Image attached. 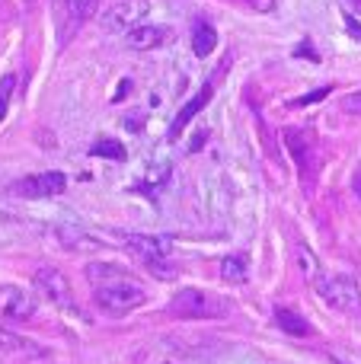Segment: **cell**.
<instances>
[{"mask_svg":"<svg viewBox=\"0 0 361 364\" xmlns=\"http://www.w3.org/2000/svg\"><path fill=\"white\" fill-rule=\"evenodd\" d=\"M333 364H345V361H339V358H336V361H333Z\"/></svg>","mask_w":361,"mask_h":364,"instance_id":"28","label":"cell"},{"mask_svg":"<svg viewBox=\"0 0 361 364\" xmlns=\"http://www.w3.org/2000/svg\"><path fill=\"white\" fill-rule=\"evenodd\" d=\"M147 269H151L157 278H176L179 275V265H166V259H147Z\"/></svg>","mask_w":361,"mask_h":364,"instance_id":"20","label":"cell"},{"mask_svg":"<svg viewBox=\"0 0 361 364\" xmlns=\"http://www.w3.org/2000/svg\"><path fill=\"white\" fill-rule=\"evenodd\" d=\"M275 323H279L281 333H288V336H307L311 333V323H307L301 314L288 310V307H275Z\"/></svg>","mask_w":361,"mask_h":364,"instance_id":"14","label":"cell"},{"mask_svg":"<svg viewBox=\"0 0 361 364\" xmlns=\"http://www.w3.org/2000/svg\"><path fill=\"white\" fill-rule=\"evenodd\" d=\"M68 188V176L64 173H36V176H26L19 182H13V195L19 198H51V195H61Z\"/></svg>","mask_w":361,"mask_h":364,"instance_id":"5","label":"cell"},{"mask_svg":"<svg viewBox=\"0 0 361 364\" xmlns=\"http://www.w3.org/2000/svg\"><path fill=\"white\" fill-rule=\"evenodd\" d=\"M90 154H93V157H102V160H125V147H122L115 138L96 141V144L90 147Z\"/></svg>","mask_w":361,"mask_h":364,"instance_id":"17","label":"cell"},{"mask_svg":"<svg viewBox=\"0 0 361 364\" xmlns=\"http://www.w3.org/2000/svg\"><path fill=\"white\" fill-rule=\"evenodd\" d=\"M0 316H6V320H32L36 316V297L29 291L16 288V284H4L0 288Z\"/></svg>","mask_w":361,"mask_h":364,"instance_id":"7","label":"cell"},{"mask_svg":"<svg viewBox=\"0 0 361 364\" xmlns=\"http://www.w3.org/2000/svg\"><path fill=\"white\" fill-rule=\"evenodd\" d=\"M343 109H345V112H352V115L361 112V90H358V93H349V96H345V100H343Z\"/></svg>","mask_w":361,"mask_h":364,"instance_id":"23","label":"cell"},{"mask_svg":"<svg viewBox=\"0 0 361 364\" xmlns=\"http://www.w3.org/2000/svg\"><path fill=\"white\" fill-rule=\"evenodd\" d=\"M298 269L304 272V275H317V259H313V252H307L304 246H298Z\"/></svg>","mask_w":361,"mask_h":364,"instance_id":"22","label":"cell"},{"mask_svg":"<svg viewBox=\"0 0 361 364\" xmlns=\"http://www.w3.org/2000/svg\"><path fill=\"white\" fill-rule=\"evenodd\" d=\"M151 13L147 0H119L115 6H109L102 13V29L106 32H131L141 19Z\"/></svg>","mask_w":361,"mask_h":364,"instance_id":"4","label":"cell"},{"mask_svg":"<svg viewBox=\"0 0 361 364\" xmlns=\"http://www.w3.org/2000/svg\"><path fill=\"white\" fill-rule=\"evenodd\" d=\"M170 314L183 320H205V316H224V304L198 288H183L170 301Z\"/></svg>","mask_w":361,"mask_h":364,"instance_id":"3","label":"cell"},{"mask_svg":"<svg viewBox=\"0 0 361 364\" xmlns=\"http://www.w3.org/2000/svg\"><path fill=\"white\" fill-rule=\"evenodd\" d=\"M64 6H68L74 23H87L99 13V0H64Z\"/></svg>","mask_w":361,"mask_h":364,"instance_id":"16","label":"cell"},{"mask_svg":"<svg viewBox=\"0 0 361 364\" xmlns=\"http://www.w3.org/2000/svg\"><path fill=\"white\" fill-rule=\"evenodd\" d=\"M247 272H249V262L243 252H234V256H224L221 259V278L224 282H234V284H243L247 282Z\"/></svg>","mask_w":361,"mask_h":364,"instance_id":"15","label":"cell"},{"mask_svg":"<svg viewBox=\"0 0 361 364\" xmlns=\"http://www.w3.org/2000/svg\"><path fill=\"white\" fill-rule=\"evenodd\" d=\"M0 352H6V355H26V358H38V355H42V348L32 346V342L23 339V336H16V333H10V329L0 326Z\"/></svg>","mask_w":361,"mask_h":364,"instance_id":"12","label":"cell"},{"mask_svg":"<svg viewBox=\"0 0 361 364\" xmlns=\"http://www.w3.org/2000/svg\"><path fill=\"white\" fill-rule=\"evenodd\" d=\"M128 246H131L144 262L147 259H166L173 252L170 237H151V233H134V237H128Z\"/></svg>","mask_w":361,"mask_h":364,"instance_id":"10","label":"cell"},{"mask_svg":"<svg viewBox=\"0 0 361 364\" xmlns=\"http://www.w3.org/2000/svg\"><path fill=\"white\" fill-rule=\"evenodd\" d=\"M343 19H345V29H349V36H352V38H358V42H361V26L355 23V16H349V13H345Z\"/></svg>","mask_w":361,"mask_h":364,"instance_id":"25","label":"cell"},{"mask_svg":"<svg viewBox=\"0 0 361 364\" xmlns=\"http://www.w3.org/2000/svg\"><path fill=\"white\" fill-rule=\"evenodd\" d=\"M13 90H16V74H6L4 80H0V122L6 119V109H10Z\"/></svg>","mask_w":361,"mask_h":364,"instance_id":"19","label":"cell"},{"mask_svg":"<svg viewBox=\"0 0 361 364\" xmlns=\"http://www.w3.org/2000/svg\"><path fill=\"white\" fill-rule=\"evenodd\" d=\"M36 288L42 297H48L51 304H58V307H70V301H74V291H70V282L68 275H64L61 269H38L36 272Z\"/></svg>","mask_w":361,"mask_h":364,"instance_id":"6","label":"cell"},{"mask_svg":"<svg viewBox=\"0 0 361 364\" xmlns=\"http://www.w3.org/2000/svg\"><path fill=\"white\" fill-rule=\"evenodd\" d=\"M326 96H330V87H320V90H313V93H307V96H298V100H291V106H294V109H304V106H313V102L326 100Z\"/></svg>","mask_w":361,"mask_h":364,"instance_id":"21","label":"cell"},{"mask_svg":"<svg viewBox=\"0 0 361 364\" xmlns=\"http://www.w3.org/2000/svg\"><path fill=\"white\" fill-rule=\"evenodd\" d=\"M294 55H298V58H311V61H320V58H317V51H313V45H311V42H301L298 48H294Z\"/></svg>","mask_w":361,"mask_h":364,"instance_id":"24","label":"cell"},{"mask_svg":"<svg viewBox=\"0 0 361 364\" xmlns=\"http://www.w3.org/2000/svg\"><path fill=\"white\" fill-rule=\"evenodd\" d=\"M211 96H215V83H208V87H205L202 93H198V96H192V100L185 102L183 109H179V115H176V119H173V128H170V141H176L179 134L185 132V125H189V122L195 119V115L202 112L205 106H208V102H211Z\"/></svg>","mask_w":361,"mask_h":364,"instance_id":"11","label":"cell"},{"mask_svg":"<svg viewBox=\"0 0 361 364\" xmlns=\"http://www.w3.org/2000/svg\"><path fill=\"white\" fill-rule=\"evenodd\" d=\"M61 243L68 246V250H96V246H99V240H87V233L64 227V230H61Z\"/></svg>","mask_w":361,"mask_h":364,"instance_id":"18","label":"cell"},{"mask_svg":"<svg viewBox=\"0 0 361 364\" xmlns=\"http://www.w3.org/2000/svg\"><path fill=\"white\" fill-rule=\"evenodd\" d=\"M355 6H358V13H361V0H355Z\"/></svg>","mask_w":361,"mask_h":364,"instance_id":"27","label":"cell"},{"mask_svg":"<svg viewBox=\"0 0 361 364\" xmlns=\"http://www.w3.org/2000/svg\"><path fill=\"white\" fill-rule=\"evenodd\" d=\"M217 45V32L211 23H195V29H192V51H195L198 58H208L211 51H215Z\"/></svg>","mask_w":361,"mask_h":364,"instance_id":"13","label":"cell"},{"mask_svg":"<svg viewBox=\"0 0 361 364\" xmlns=\"http://www.w3.org/2000/svg\"><path fill=\"white\" fill-rule=\"evenodd\" d=\"M247 4H253L256 10H262V13H269L275 6V0H247Z\"/></svg>","mask_w":361,"mask_h":364,"instance_id":"26","label":"cell"},{"mask_svg":"<svg viewBox=\"0 0 361 364\" xmlns=\"http://www.w3.org/2000/svg\"><path fill=\"white\" fill-rule=\"evenodd\" d=\"M173 38V29L170 26H134L128 32V48L134 51H151V48H160Z\"/></svg>","mask_w":361,"mask_h":364,"instance_id":"9","label":"cell"},{"mask_svg":"<svg viewBox=\"0 0 361 364\" xmlns=\"http://www.w3.org/2000/svg\"><path fill=\"white\" fill-rule=\"evenodd\" d=\"M93 301H96V307H99L102 314L125 316V314H131L134 307H141V304L147 301V294H144V288H141L138 282H128V278L122 275V278H109V282L96 284Z\"/></svg>","mask_w":361,"mask_h":364,"instance_id":"1","label":"cell"},{"mask_svg":"<svg viewBox=\"0 0 361 364\" xmlns=\"http://www.w3.org/2000/svg\"><path fill=\"white\" fill-rule=\"evenodd\" d=\"M281 138H285V147H288V154L294 157V164H298L301 176L307 179V170H313V138H311V132H301V128H285V132H281Z\"/></svg>","mask_w":361,"mask_h":364,"instance_id":"8","label":"cell"},{"mask_svg":"<svg viewBox=\"0 0 361 364\" xmlns=\"http://www.w3.org/2000/svg\"><path fill=\"white\" fill-rule=\"evenodd\" d=\"M317 294L323 297V304H330L333 310H343V314H358L361 310V288L349 275L317 278Z\"/></svg>","mask_w":361,"mask_h":364,"instance_id":"2","label":"cell"}]
</instances>
